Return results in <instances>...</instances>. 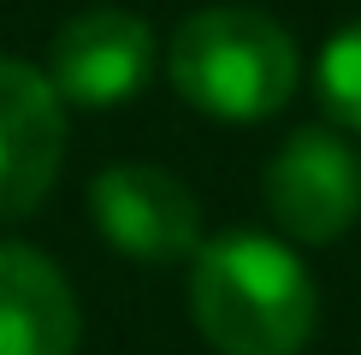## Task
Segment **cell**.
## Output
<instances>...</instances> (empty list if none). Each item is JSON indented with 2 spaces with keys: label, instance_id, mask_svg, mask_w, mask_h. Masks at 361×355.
Listing matches in <instances>:
<instances>
[{
  "label": "cell",
  "instance_id": "6da1fadb",
  "mask_svg": "<svg viewBox=\"0 0 361 355\" xmlns=\"http://www.w3.org/2000/svg\"><path fill=\"white\" fill-rule=\"evenodd\" d=\"M190 320L219 355H302L320 296L279 237L225 231L190 255Z\"/></svg>",
  "mask_w": 361,
  "mask_h": 355
},
{
  "label": "cell",
  "instance_id": "7a4b0ae2",
  "mask_svg": "<svg viewBox=\"0 0 361 355\" xmlns=\"http://www.w3.org/2000/svg\"><path fill=\"white\" fill-rule=\"evenodd\" d=\"M166 71L195 113L255 125L296 95V42L255 6H207L172 30Z\"/></svg>",
  "mask_w": 361,
  "mask_h": 355
},
{
  "label": "cell",
  "instance_id": "3957f363",
  "mask_svg": "<svg viewBox=\"0 0 361 355\" xmlns=\"http://www.w3.org/2000/svg\"><path fill=\"white\" fill-rule=\"evenodd\" d=\"M89 213L118 255L148 266L190 261L202 249V207L184 178L160 166H107L89 184Z\"/></svg>",
  "mask_w": 361,
  "mask_h": 355
},
{
  "label": "cell",
  "instance_id": "277c9868",
  "mask_svg": "<svg viewBox=\"0 0 361 355\" xmlns=\"http://www.w3.org/2000/svg\"><path fill=\"white\" fill-rule=\"evenodd\" d=\"M267 213L296 243H332L361 213V154L332 130H296L267 166Z\"/></svg>",
  "mask_w": 361,
  "mask_h": 355
},
{
  "label": "cell",
  "instance_id": "5b68a950",
  "mask_svg": "<svg viewBox=\"0 0 361 355\" xmlns=\"http://www.w3.org/2000/svg\"><path fill=\"white\" fill-rule=\"evenodd\" d=\"M154 71V36L137 12L95 6L78 12L71 24H59L48 48V83L66 107L107 113L118 101H130Z\"/></svg>",
  "mask_w": 361,
  "mask_h": 355
},
{
  "label": "cell",
  "instance_id": "8992f818",
  "mask_svg": "<svg viewBox=\"0 0 361 355\" xmlns=\"http://www.w3.org/2000/svg\"><path fill=\"white\" fill-rule=\"evenodd\" d=\"M66 154V101L48 71L0 54V225L36 213Z\"/></svg>",
  "mask_w": 361,
  "mask_h": 355
},
{
  "label": "cell",
  "instance_id": "52a82bcc",
  "mask_svg": "<svg viewBox=\"0 0 361 355\" xmlns=\"http://www.w3.org/2000/svg\"><path fill=\"white\" fill-rule=\"evenodd\" d=\"M78 332L66 273L24 243H0V355H71Z\"/></svg>",
  "mask_w": 361,
  "mask_h": 355
},
{
  "label": "cell",
  "instance_id": "ba28073f",
  "mask_svg": "<svg viewBox=\"0 0 361 355\" xmlns=\"http://www.w3.org/2000/svg\"><path fill=\"white\" fill-rule=\"evenodd\" d=\"M320 101L343 130H361V18L338 30L320 54Z\"/></svg>",
  "mask_w": 361,
  "mask_h": 355
}]
</instances>
